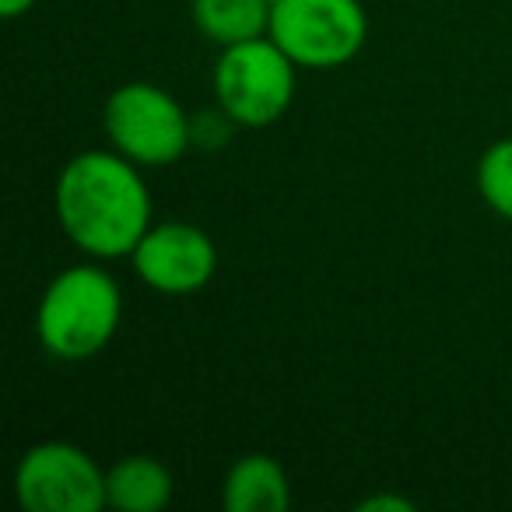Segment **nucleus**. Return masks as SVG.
Here are the masks:
<instances>
[{"label":"nucleus","instance_id":"f257e3e1","mask_svg":"<svg viewBox=\"0 0 512 512\" xmlns=\"http://www.w3.org/2000/svg\"><path fill=\"white\" fill-rule=\"evenodd\" d=\"M57 218L88 256H130L151 228V197L120 151H85L57 176Z\"/></svg>","mask_w":512,"mask_h":512},{"label":"nucleus","instance_id":"9d476101","mask_svg":"<svg viewBox=\"0 0 512 512\" xmlns=\"http://www.w3.org/2000/svg\"><path fill=\"white\" fill-rule=\"evenodd\" d=\"M190 8L197 29L221 50L271 32V4L267 0H193Z\"/></svg>","mask_w":512,"mask_h":512},{"label":"nucleus","instance_id":"20e7f679","mask_svg":"<svg viewBox=\"0 0 512 512\" xmlns=\"http://www.w3.org/2000/svg\"><path fill=\"white\" fill-rule=\"evenodd\" d=\"M106 134L134 165H172L193 144V120L165 88L130 81L106 102Z\"/></svg>","mask_w":512,"mask_h":512},{"label":"nucleus","instance_id":"423d86ee","mask_svg":"<svg viewBox=\"0 0 512 512\" xmlns=\"http://www.w3.org/2000/svg\"><path fill=\"white\" fill-rule=\"evenodd\" d=\"M15 498L29 512L106 509V470L71 442H43L18 460Z\"/></svg>","mask_w":512,"mask_h":512},{"label":"nucleus","instance_id":"f03ea898","mask_svg":"<svg viewBox=\"0 0 512 512\" xmlns=\"http://www.w3.org/2000/svg\"><path fill=\"white\" fill-rule=\"evenodd\" d=\"M120 313V285L102 267H67L46 285L39 302V344L60 362H85L113 341Z\"/></svg>","mask_w":512,"mask_h":512},{"label":"nucleus","instance_id":"ddd939ff","mask_svg":"<svg viewBox=\"0 0 512 512\" xmlns=\"http://www.w3.org/2000/svg\"><path fill=\"white\" fill-rule=\"evenodd\" d=\"M32 4H36V0H0V15L8 18V22H15V18L29 15Z\"/></svg>","mask_w":512,"mask_h":512},{"label":"nucleus","instance_id":"39448f33","mask_svg":"<svg viewBox=\"0 0 512 512\" xmlns=\"http://www.w3.org/2000/svg\"><path fill=\"white\" fill-rule=\"evenodd\" d=\"M267 36L299 67L330 71L358 57L369 22L358 0H278Z\"/></svg>","mask_w":512,"mask_h":512},{"label":"nucleus","instance_id":"7ed1b4c3","mask_svg":"<svg viewBox=\"0 0 512 512\" xmlns=\"http://www.w3.org/2000/svg\"><path fill=\"white\" fill-rule=\"evenodd\" d=\"M295 60L271 36L225 46L214 64V95L235 127H271L295 95Z\"/></svg>","mask_w":512,"mask_h":512},{"label":"nucleus","instance_id":"f8f14e48","mask_svg":"<svg viewBox=\"0 0 512 512\" xmlns=\"http://www.w3.org/2000/svg\"><path fill=\"white\" fill-rule=\"evenodd\" d=\"M362 512H376V509H386V512H411L414 505L407 502V498H397V495H372L365 498L362 505H358Z\"/></svg>","mask_w":512,"mask_h":512},{"label":"nucleus","instance_id":"1a4fd4ad","mask_svg":"<svg viewBox=\"0 0 512 512\" xmlns=\"http://www.w3.org/2000/svg\"><path fill=\"white\" fill-rule=\"evenodd\" d=\"M172 498V474L155 456H123L106 470V502L120 512H162Z\"/></svg>","mask_w":512,"mask_h":512},{"label":"nucleus","instance_id":"0eeeda50","mask_svg":"<svg viewBox=\"0 0 512 512\" xmlns=\"http://www.w3.org/2000/svg\"><path fill=\"white\" fill-rule=\"evenodd\" d=\"M130 260L137 278L158 295H193L207 288L218 271V249L211 235L186 221L148 228Z\"/></svg>","mask_w":512,"mask_h":512},{"label":"nucleus","instance_id":"4468645a","mask_svg":"<svg viewBox=\"0 0 512 512\" xmlns=\"http://www.w3.org/2000/svg\"><path fill=\"white\" fill-rule=\"evenodd\" d=\"M267 4H271V8H274V4H278V0H267Z\"/></svg>","mask_w":512,"mask_h":512},{"label":"nucleus","instance_id":"9b49d317","mask_svg":"<svg viewBox=\"0 0 512 512\" xmlns=\"http://www.w3.org/2000/svg\"><path fill=\"white\" fill-rule=\"evenodd\" d=\"M477 190L498 218L512 221V137L495 141L477 162Z\"/></svg>","mask_w":512,"mask_h":512},{"label":"nucleus","instance_id":"6e6552de","mask_svg":"<svg viewBox=\"0 0 512 512\" xmlns=\"http://www.w3.org/2000/svg\"><path fill=\"white\" fill-rule=\"evenodd\" d=\"M221 502L228 512H285L292 505V484L274 456L249 453L232 463Z\"/></svg>","mask_w":512,"mask_h":512}]
</instances>
